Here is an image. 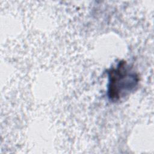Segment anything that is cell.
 <instances>
[{
	"label": "cell",
	"instance_id": "cell-1",
	"mask_svg": "<svg viewBox=\"0 0 154 154\" xmlns=\"http://www.w3.org/2000/svg\"><path fill=\"white\" fill-rule=\"evenodd\" d=\"M137 82V75L131 72L125 62H121L109 73V96L112 99H118L125 93L131 91Z\"/></svg>",
	"mask_w": 154,
	"mask_h": 154
}]
</instances>
